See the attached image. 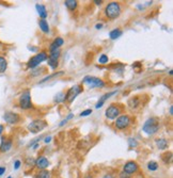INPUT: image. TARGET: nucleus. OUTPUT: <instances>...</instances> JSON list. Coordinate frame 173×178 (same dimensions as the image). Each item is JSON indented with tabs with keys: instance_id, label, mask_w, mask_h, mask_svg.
<instances>
[{
	"instance_id": "473e14b6",
	"label": "nucleus",
	"mask_w": 173,
	"mask_h": 178,
	"mask_svg": "<svg viewBox=\"0 0 173 178\" xmlns=\"http://www.w3.org/2000/svg\"><path fill=\"white\" fill-rule=\"evenodd\" d=\"M120 177H121V178H130V175L126 174V173H124V172H122L121 174H120Z\"/></svg>"
},
{
	"instance_id": "7ed1b4c3",
	"label": "nucleus",
	"mask_w": 173,
	"mask_h": 178,
	"mask_svg": "<svg viewBox=\"0 0 173 178\" xmlns=\"http://www.w3.org/2000/svg\"><path fill=\"white\" fill-rule=\"evenodd\" d=\"M18 106L22 110H29L33 108V105H32L31 101V93H30L29 90H26L21 94L18 99Z\"/></svg>"
},
{
	"instance_id": "79ce46f5",
	"label": "nucleus",
	"mask_w": 173,
	"mask_h": 178,
	"mask_svg": "<svg viewBox=\"0 0 173 178\" xmlns=\"http://www.w3.org/2000/svg\"><path fill=\"white\" fill-rule=\"evenodd\" d=\"M7 178H13V177H12V176H9V177H7Z\"/></svg>"
},
{
	"instance_id": "c756f323",
	"label": "nucleus",
	"mask_w": 173,
	"mask_h": 178,
	"mask_svg": "<svg viewBox=\"0 0 173 178\" xmlns=\"http://www.w3.org/2000/svg\"><path fill=\"white\" fill-rule=\"evenodd\" d=\"M73 116H74V114H72V113H71V114L69 115V116L66 117V119H63V121H62L61 123H60V125H59V126L61 127V126H63V125H65V124H66V122H67V121H70V119H71Z\"/></svg>"
},
{
	"instance_id": "e433bc0d",
	"label": "nucleus",
	"mask_w": 173,
	"mask_h": 178,
	"mask_svg": "<svg viewBox=\"0 0 173 178\" xmlns=\"http://www.w3.org/2000/svg\"><path fill=\"white\" fill-rule=\"evenodd\" d=\"M102 27H103V24H96V25H95V28H96V29H101Z\"/></svg>"
},
{
	"instance_id": "aec40b11",
	"label": "nucleus",
	"mask_w": 173,
	"mask_h": 178,
	"mask_svg": "<svg viewBox=\"0 0 173 178\" xmlns=\"http://www.w3.org/2000/svg\"><path fill=\"white\" fill-rule=\"evenodd\" d=\"M64 4L67 9L70 10L71 12H74L75 10L77 9V6H78V2L76 0H65L64 1Z\"/></svg>"
},
{
	"instance_id": "f3484780",
	"label": "nucleus",
	"mask_w": 173,
	"mask_h": 178,
	"mask_svg": "<svg viewBox=\"0 0 173 178\" xmlns=\"http://www.w3.org/2000/svg\"><path fill=\"white\" fill-rule=\"evenodd\" d=\"M63 43H64V41H63V39H62V37H57V39L55 40V41L50 44V47H49V51L52 52V51H55V50L60 49V47L63 45Z\"/></svg>"
},
{
	"instance_id": "bb28decb",
	"label": "nucleus",
	"mask_w": 173,
	"mask_h": 178,
	"mask_svg": "<svg viewBox=\"0 0 173 178\" xmlns=\"http://www.w3.org/2000/svg\"><path fill=\"white\" fill-rule=\"evenodd\" d=\"M108 62H109L108 56H106V54H102V56L99 57V64H107Z\"/></svg>"
},
{
	"instance_id": "dca6fc26",
	"label": "nucleus",
	"mask_w": 173,
	"mask_h": 178,
	"mask_svg": "<svg viewBox=\"0 0 173 178\" xmlns=\"http://www.w3.org/2000/svg\"><path fill=\"white\" fill-rule=\"evenodd\" d=\"M117 92H118V91L109 92V93H106L105 95H103L101 98H99V101H97V104H96V106H95V108H96V109H99V108H102L103 105L105 104V101H106V100L108 99V98H110V96H112V95L117 94Z\"/></svg>"
},
{
	"instance_id": "4be33fe9",
	"label": "nucleus",
	"mask_w": 173,
	"mask_h": 178,
	"mask_svg": "<svg viewBox=\"0 0 173 178\" xmlns=\"http://www.w3.org/2000/svg\"><path fill=\"white\" fill-rule=\"evenodd\" d=\"M122 30L121 29H113L112 31H110V33H109V36H110V39L111 40H117V39H119L120 36L122 35Z\"/></svg>"
},
{
	"instance_id": "393cba45",
	"label": "nucleus",
	"mask_w": 173,
	"mask_h": 178,
	"mask_svg": "<svg viewBox=\"0 0 173 178\" xmlns=\"http://www.w3.org/2000/svg\"><path fill=\"white\" fill-rule=\"evenodd\" d=\"M158 167H159V165L156 161H150L149 163H147V169H149V171H151V172L157 171Z\"/></svg>"
},
{
	"instance_id": "4468645a",
	"label": "nucleus",
	"mask_w": 173,
	"mask_h": 178,
	"mask_svg": "<svg viewBox=\"0 0 173 178\" xmlns=\"http://www.w3.org/2000/svg\"><path fill=\"white\" fill-rule=\"evenodd\" d=\"M12 146H13V141L11 138L9 137H2L1 138V144H0V152H7L11 150Z\"/></svg>"
},
{
	"instance_id": "412c9836",
	"label": "nucleus",
	"mask_w": 173,
	"mask_h": 178,
	"mask_svg": "<svg viewBox=\"0 0 173 178\" xmlns=\"http://www.w3.org/2000/svg\"><path fill=\"white\" fill-rule=\"evenodd\" d=\"M39 26H40V29L42 30V32H44V33H48L49 32V25L45 19H41V21H39Z\"/></svg>"
},
{
	"instance_id": "a19ab883",
	"label": "nucleus",
	"mask_w": 173,
	"mask_h": 178,
	"mask_svg": "<svg viewBox=\"0 0 173 178\" xmlns=\"http://www.w3.org/2000/svg\"><path fill=\"white\" fill-rule=\"evenodd\" d=\"M84 178H94L93 176H92V175H87V176L86 177H84Z\"/></svg>"
},
{
	"instance_id": "9d476101",
	"label": "nucleus",
	"mask_w": 173,
	"mask_h": 178,
	"mask_svg": "<svg viewBox=\"0 0 173 178\" xmlns=\"http://www.w3.org/2000/svg\"><path fill=\"white\" fill-rule=\"evenodd\" d=\"M3 119L6 121V123H7V124L15 125V124H18L22 119L18 113H15V112H12V111H7L3 115Z\"/></svg>"
},
{
	"instance_id": "5701e85b",
	"label": "nucleus",
	"mask_w": 173,
	"mask_h": 178,
	"mask_svg": "<svg viewBox=\"0 0 173 178\" xmlns=\"http://www.w3.org/2000/svg\"><path fill=\"white\" fill-rule=\"evenodd\" d=\"M33 178H50V172L46 171V170H42V171L37 172Z\"/></svg>"
},
{
	"instance_id": "2f4dec72",
	"label": "nucleus",
	"mask_w": 173,
	"mask_h": 178,
	"mask_svg": "<svg viewBox=\"0 0 173 178\" xmlns=\"http://www.w3.org/2000/svg\"><path fill=\"white\" fill-rule=\"evenodd\" d=\"M21 165H22L21 160H16V161L14 162V170H18L19 167H21Z\"/></svg>"
},
{
	"instance_id": "f8f14e48",
	"label": "nucleus",
	"mask_w": 173,
	"mask_h": 178,
	"mask_svg": "<svg viewBox=\"0 0 173 178\" xmlns=\"http://www.w3.org/2000/svg\"><path fill=\"white\" fill-rule=\"evenodd\" d=\"M138 170H139V165L136 161H127L123 166V172L130 175V176L135 173H137Z\"/></svg>"
},
{
	"instance_id": "423d86ee",
	"label": "nucleus",
	"mask_w": 173,
	"mask_h": 178,
	"mask_svg": "<svg viewBox=\"0 0 173 178\" xmlns=\"http://www.w3.org/2000/svg\"><path fill=\"white\" fill-rule=\"evenodd\" d=\"M122 113V107L120 105L111 104L110 106L106 109V117L108 119H115L120 116V114Z\"/></svg>"
},
{
	"instance_id": "a211bd4d",
	"label": "nucleus",
	"mask_w": 173,
	"mask_h": 178,
	"mask_svg": "<svg viewBox=\"0 0 173 178\" xmlns=\"http://www.w3.org/2000/svg\"><path fill=\"white\" fill-rule=\"evenodd\" d=\"M36 9L37 11V13H39L40 17H42V19H45L47 17V10L46 7H45V6H43V4H36Z\"/></svg>"
},
{
	"instance_id": "0eeeda50",
	"label": "nucleus",
	"mask_w": 173,
	"mask_h": 178,
	"mask_svg": "<svg viewBox=\"0 0 173 178\" xmlns=\"http://www.w3.org/2000/svg\"><path fill=\"white\" fill-rule=\"evenodd\" d=\"M82 83L87 84L89 87L94 89V87H105V82L102 79L97 78L94 76H86L82 79Z\"/></svg>"
},
{
	"instance_id": "ea45409f",
	"label": "nucleus",
	"mask_w": 173,
	"mask_h": 178,
	"mask_svg": "<svg viewBox=\"0 0 173 178\" xmlns=\"http://www.w3.org/2000/svg\"><path fill=\"white\" fill-rule=\"evenodd\" d=\"M102 2H103V1H97V0H95V1H94V3H95V4H101Z\"/></svg>"
},
{
	"instance_id": "cd10ccee",
	"label": "nucleus",
	"mask_w": 173,
	"mask_h": 178,
	"mask_svg": "<svg viewBox=\"0 0 173 178\" xmlns=\"http://www.w3.org/2000/svg\"><path fill=\"white\" fill-rule=\"evenodd\" d=\"M63 73L62 72H60V73H55V74H52L50 75V76H48V77H46V78H44L42 81H40V83H42V82H45V81H48L49 79H51V78H54V77H57V76H59V75H62Z\"/></svg>"
},
{
	"instance_id": "f03ea898",
	"label": "nucleus",
	"mask_w": 173,
	"mask_h": 178,
	"mask_svg": "<svg viewBox=\"0 0 173 178\" xmlns=\"http://www.w3.org/2000/svg\"><path fill=\"white\" fill-rule=\"evenodd\" d=\"M159 127H160L159 119H157V117H151V119L145 121V123L143 124V127H142V130H143L147 134L152 135L158 131Z\"/></svg>"
},
{
	"instance_id": "c85d7f7f",
	"label": "nucleus",
	"mask_w": 173,
	"mask_h": 178,
	"mask_svg": "<svg viewBox=\"0 0 173 178\" xmlns=\"http://www.w3.org/2000/svg\"><path fill=\"white\" fill-rule=\"evenodd\" d=\"M128 144H129L130 148H134V147H137L138 146V142L135 139H132V138L128 139Z\"/></svg>"
},
{
	"instance_id": "b1692460",
	"label": "nucleus",
	"mask_w": 173,
	"mask_h": 178,
	"mask_svg": "<svg viewBox=\"0 0 173 178\" xmlns=\"http://www.w3.org/2000/svg\"><path fill=\"white\" fill-rule=\"evenodd\" d=\"M7 68V61L4 57L0 56V73H4Z\"/></svg>"
},
{
	"instance_id": "a878e982",
	"label": "nucleus",
	"mask_w": 173,
	"mask_h": 178,
	"mask_svg": "<svg viewBox=\"0 0 173 178\" xmlns=\"http://www.w3.org/2000/svg\"><path fill=\"white\" fill-rule=\"evenodd\" d=\"M65 100V94L63 92H60L59 94L56 95V98H55V102H57V104H59V102H62Z\"/></svg>"
},
{
	"instance_id": "4c0bfd02",
	"label": "nucleus",
	"mask_w": 173,
	"mask_h": 178,
	"mask_svg": "<svg viewBox=\"0 0 173 178\" xmlns=\"http://www.w3.org/2000/svg\"><path fill=\"white\" fill-rule=\"evenodd\" d=\"M3 130H4L3 125H0V134H2V132H3Z\"/></svg>"
},
{
	"instance_id": "58836bf2",
	"label": "nucleus",
	"mask_w": 173,
	"mask_h": 178,
	"mask_svg": "<svg viewBox=\"0 0 173 178\" xmlns=\"http://www.w3.org/2000/svg\"><path fill=\"white\" fill-rule=\"evenodd\" d=\"M169 113H170V115L173 114V107H172V106L170 107V109H169Z\"/></svg>"
},
{
	"instance_id": "6ab92c4d",
	"label": "nucleus",
	"mask_w": 173,
	"mask_h": 178,
	"mask_svg": "<svg viewBox=\"0 0 173 178\" xmlns=\"http://www.w3.org/2000/svg\"><path fill=\"white\" fill-rule=\"evenodd\" d=\"M155 142H156V145H157V147H158V149H160V150L167 149L168 146H169V142H168L166 139H164V138L157 139Z\"/></svg>"
},
{
	"instance_id": "20e7f679",
	"label": "nucleus",
	"mask_w": 173,
	"mask_h": 178,
	"mask_svg": "<svg viewBox=\"0 0 173 178\" xmlns=\"http://www.w3.org/2000/svg\"><path fill=\"white\" fill-rule=\"evenodd\" d=\"M115 128L119 130H125L132 125V117L127 114H122L115 121Z\"/></svg>"
},
{
	"instance_id": "9b49d317",
	"label": "nucleus",
	"mask_w": 173,
	"mask_h": 178,
	"mask_svg": "<svg viewBox=\"0 0 173 178\" xmlns=\"http://www.w3.org/2000/svg\"><path fill=\"white\" fill-rule=\"evenodd\" d=\"M60 49L55 50V51L50 52L49 57L47 58V61H48V65L51 67L52 69H56L59 65V58H60Z\"/></svg>"
},
{
	"instance_id": "2eb2a0df",
	"label": "nucleus",
	"mask_w": 173,
	"mask_h": 178,
	"mask_svg": "<svg viewBox=\"0 0 173 178\" xmlns=\"http://www.w3.org/2000/svg\"><path fill=\"white\" fill-rule=\"evenodd\" d=\"M34 165L36 166L37 170L42 171V170H46L47 167L49 166V161H48V159H47L46 157L40 156V157L36 160V163H34Z\"/></svg>"
},
{
	"instance_id": "39448f33",
	"label": "nucleus",
	"mask_w": 173,
	"mask_h": 178,
	"mask_svg": "<svg viewBox=\"0 0 173 178\" xmlns=\"http://www.w3.org/2000/svg\"><path fill=\"white\" fill-rule=\"evenodd\" d=\"M47 58H48V56H47V54L45 51L40 52V54L33 56L29 60L28 63H27V66H28V68H36L37 65H40L45 60H47Z\"/></svg>"
},
{
	"instance_id": "c9c22d12",
	"label": "nucleus",
	"mask_w": 173,
	"mask_h": 178,
	"mask_svg": "<svg viewBox=\"0 0 173 178\" xmlns=\"http://www.w3.org/2000/svg\"><path fill=\"white\" fill-rule=\"evenodd\" d=\"M50 140H51V137H46V138H45V140H44V142L45 143H49V142H50Z\"/></svg>"
},
{
	"instance_id": "1a4fd4ad",
	"label": "nucleus",
	"mask_w": 173,
	"mask_h": 178,
	"mask_svg": "<svg viewBox=\"0 0 173 178\" xmlns=\"http://www.w3.org/2000/svg\"><path fill=\"white\" fill-rule=\"evenodd\" d=\"M82 92V87L80 86V84H77V86H74L73 87L67 91V93L65 94V100L64 101L69 102V104H71V102L74 101V99L76 98L77 96L80 94V93Z\"/></svg>"
},
{
	"instance_id": "f257e3e1",
	"label": "nucleus",
	"mask_w": 173,
	"mask_h": 178,
	"mask_svg": "<svg viewBox=\"0 0 173 178\" xmlns=\"http://www.w3.org/2000/svg\"><path fill=\"white\" fill-rule=\"evenodd\" d=\"M105 15L107 18L109 19H115L121 15L122 13V7L120 4V2L117 1H111L105 7Z\"/></svg>"
},
{
	"instance_id": "ddd939ff",
	"label": "nucleus",
	"mask_w": 173,
	"mask_h": 178,
	"mask_svg": "<svg viewBox=\"0 0 173 178\" xmlns=\"http://www.w3.org/2000/svg\"><path fill=\"white\" fill-rule=\"evenodd\" d=\"M127 106H128L130 109L136 111V110L140 109L141 107H143V102L141 100V96H134L132 98L128 99L127 101Z\"/></svg>"
},
{
	"instance_id": "7c9ffc66",
	"label": "nucleus",
	"mask_w": 173,
	"mask_h": 178,
	"mask_svg": "<svg viewBox=\"0 0 173 178\" xmlns=\"http://www.w3.org/2000/svg\"><path fill=\"white\" fill-rule=\"evenodd\" d=\"M92 113V110L91 109H87L84 110V111H82L81 113H80V116H88V115H90Z\"/></svg>"
},
{
	"instance_id": "f704fd0d",
	"label": "nucleus",
	"mask_w": 173,
	"mask_h": 178,
	"mask_svg": "<svg viewBox=\"0 0 173 178\" xmlns=\"http://www.w3.org/2000/svg\"><path fill=\"white\" fill-rule=\"evenodd\" d=\"M103 178H114V176L112 174H105Z\"/></svg>"
},
{
	"instance_id": "6e6552de",
	"label": "nucleus",
	"mask_w": 173,
	"mask_h": 178,
	"mask_svg": "<svg viewBox=\"0 0 173 178\" xmlns=\"http://www.w3.org/2000/svg\"><path fill=\"white\" fill-rule=\"evenodd\" d=\"M47 127V123L46 121L43 119H36V121H32L28 125V130L31 134H37V132L42 131L43 129H45Z\"/></svg>"
},
{
	"instance_id": "72a5a7b5",
	"label": "nucleus",
	"mask_w": 173,
	"mask_h": 178,
	"mask_svg": "<svg viewBox=\"0 0 173 178\" xmlns=\"http://www.w3.org/2000/svg\"><path fill=\"white\" fill-rule=\"evenodd\" d=\"M4 173H6V167H4V166H0V176H2Z\"/></svg>"
}]
</instances>
